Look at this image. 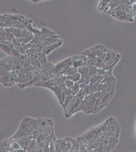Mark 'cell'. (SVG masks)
I'll list each match as a JSON object with an SVG mask.
<instances>
[{
  "label": "cell",
  "mask_w": 136,
  "mask_h": 152,
  "mask_svg": "<svg viewBox=\"0 0 136 152\" xmlns=\"http://www.w3.org/2000/svg\"><path fill=\"white\" fill-rule=\"evenodd\" d=\"M81 74L80 73H76L71 75L66 76V79L70 80L73 82H77L79 81L81 79Z\"/></svg>",
  "instance_id": "obj_3"
},
{
  "label": "cell",
  "mask_w": 136,
  "mask_h": 152,
  "mask_svg": "<svg viewBox=\"0 0 136 152\" xmlns=\"http://www.w3.org/2000/svg\"><path fill=\"white\" fill-rule=\"evenodd\" d=\"M62 83L60 84L59 86H55L54 87H49L48 88L50 89L54 92L55 95H57V98L60 100L61 105H62Z\"/></svg>",
  "instance_id": "obj_2"
},
{
  "label": "cell",
  "mask_w": 136,
  "mask_h": 152,
  "mask_svg": "<svg viewBox=\"0 0 136 152\" xmlns=\"http://www.w3.org/2000/svg\"><path fill=\"white\" fill-rule=\"evenodd\" d=\"M68 139V137L63 139L62 140H57V143L60 145V149L62 150V152H65L66 143H67Z\"/></svg>",
  "instance_id": "obj_7"
},
{
  "label": "cell",
  "mask_w": 136,
  "mask_h": 152,
  "mask_svg": "<svg viewBox=\"0 0 136 152\" xmlns=\"http://www.w3.org/2000/svg\"><path fill=\"white\" fill-rule=\"evenodd\" d=\"M10 74L11 72L9 74L7 75L6 76L0 77V83H1L4 86L8 87L10 77Z\"/></svg>",
  "instance_id": "obj_5"
},
{
  "label": "cell",
  "mask_w": 136,
  "mask_h": 152,
  "mask_svg": "<svg viewBox=\"0 0 136 152\" xmlns=\"http://www.w3.org/2000/svg\"><path fill=\"white\" fill-rule=\"evenodd\" d=\"M77 72L78 68L74 67V66H70L68 69H67L64 72L63 74L67 76L74 74H75V73H77Z\"/></svg>",
  "instance_id": "obj_6"
},
{
  "label": "cell",
  "mask_w": 136,
  "mask_h": 152,
  "mask_svg": "<svg viewBox=\"0 0 136 152\" xmlns=\"http://www.w3.org/2000/svg\"><path fill=\"white\" fill-rule=\"evenodd\" d=\"M65 85L66 88L69 89V88H71V87L72 86V85L74 84V82L71 81L69 79H65Z\"/></svg>",
  "instance_id": "obj_9"
},
{
  "label": "cell",
  "mask_w": 136,
  "mask_h": 152,
  "mask_svg": "<svg viewBox=\"0 0 136 152\" xmlns=\"http://www.w3.org/2000/svg\"><path fill=\"white\" fill-rule=\"evenodd\" d=\"M0 48L1 50H3L4 52H5L9 56H10L11 48L0 42Z\"/></svg>",
  "instance_id": "obj_8"
},
{
  "label": "cell",
  "mask_w": 136,
  "mask_h": 152,
  "mask_svg": "<svg viewBox=\"0 0 136 152\" xmlns=\"http://www.w3.org/2000/svg\"><path fill=\"white\" fill-rule=\"evenodd\" d=\"M70 140H71L72 142V148H71L70 152H76L79 150V142L77 140H73L72 138H69Z\"/></svg>",
  "instance_id": "obj_4"
},
{
  "label": "cell",
  "mask_w": 136,
  "mask_h": 152,
  "mask_svg": "<svg viewBox=\"0 0 136 152\" xmlns=\"http://www.w3.org/2000/svg\"><path fill=\"white\" fill-rule=\"evenodd\" d=\"M71 148H72V142H71V140H70V139L68 138L67 143H66L65 152H68V151L70 152Z\"/></svg>",
  "instance_id": "obj_10"
},
{
  "label": "cell",
  "mask_w": 136,
  "mask_h": 152,
  "mask_svg": "<svg viewBox=\"0 0 136 152\" xmlns=\"http://www.w3.org/2000/svg\"><path fill=\"white\" fill-rule=\"evenodd\" d=\"M39 120L31 118H24L15 134L10 139H17L26 137L31 134L38 126Z\"/></svg>",
  "instance_id": "obj_1"
}]
</instances>
